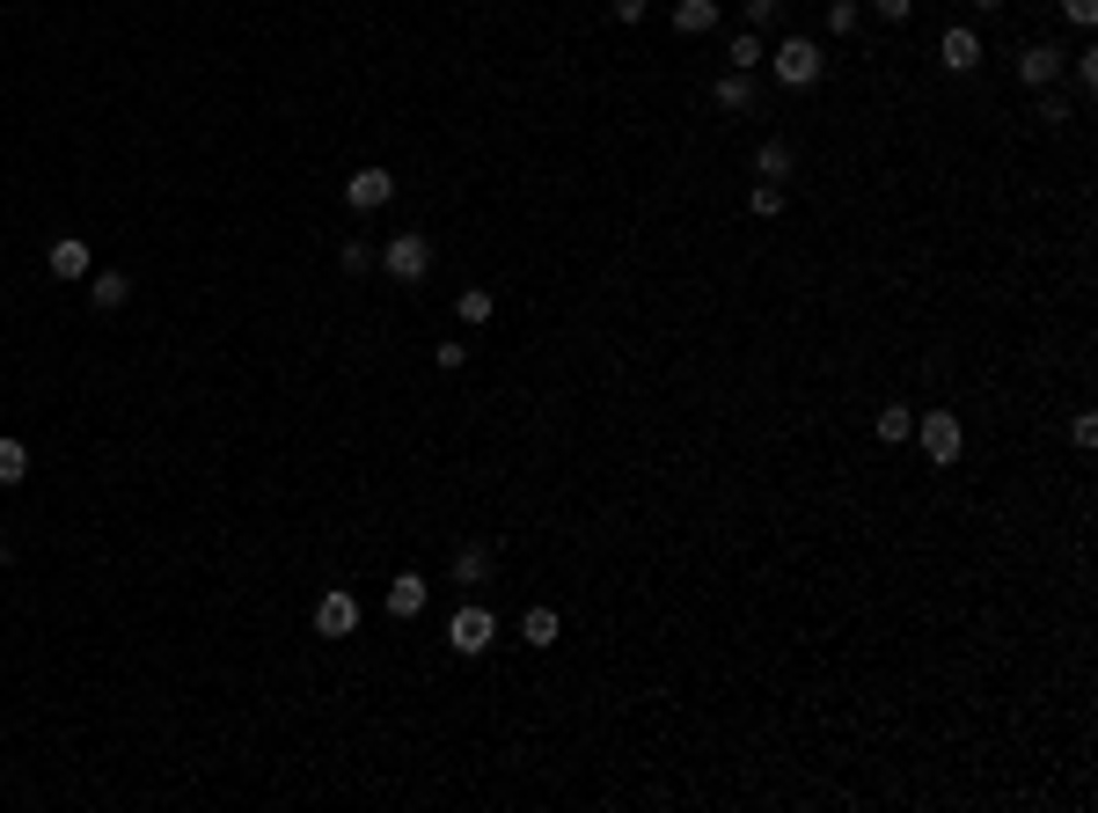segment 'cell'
<instances>
[{
	"mask_svg": "<svg viewBox=\"0 0 1098 813\" xmlns=\"http://www.w3.org/2000/svg\"><path fill=\"white\" fill-rule=\"evenodd\" d=\"M916 440H923V455H930L937 469L959 462V419H952V411H930V419H916Z\"/></svg>",
	"mask_w": 1098,
	"mask_h": 813,
	"instance_id": "4",
	"label": "cell"
},
{
	"mask_svg": "<svg viewBox=\"0 0 1098 813\" xmlns=\"http://www.w3.org/2000/svg\"><path fill=\"white\" fill-rule=\"evenodd\" d=\"M710 103H718V110H755V81H747V74H725L718 89H710Z\"/></svg>",
	"mask_w": 1098,
	"mask_h": 813,
	"instance_id": "13",
	"label": "cell"
},
{
	"mask_svg": "<svg viewBox=\"0 0 1098 813\" xmlns=\"http://www.w3.org/2000/svg\"><path fill=\"white\" fill-rule=\"evenodd\" d=\"M777 81L783 89H813V81H820V45H813V37H783L777 45Z\"/></svg>",
	"mask_w": 1098,
	"mask_h": 813,
	"instance_id": "3",
	"label": "cell"
},
{
	"mask_svg": "<svg viewBox=\"0 0 1098 813\" xmlns=\"http://www.w3.org/2000/svg\"><path fill=\"white\" fill-rule=\"evenodd\" d=\"M344 271H352V279H359V271H374V249H366V243H344Z\"/></svg>",
	"mask_w": 1098,
	"mask_h": 813,
	"instance_id": "23",
	"label": "cell"
},
{
	"mask_svg": "<svg viewBox=\"0 0 1098 813\" xmlns=\"http://www.w3.org/2000/svg\"><path fill=\"white\" fill-rule=\"evenodd\" d=\"M710 23H718V0H682V8H674V30H682V37H704Z\"/></svg>",
	"mask_w": 1098,
	"mask_h": 813,
	"instance_id": "14",
	"label": "cell"
},
{
	"mask_svg": "<svg viewBox=\"0 0 1098 813\" xmlns=\"http://www.w3.org/2000/svg\"><path fill=\"white\" fill-rule=\"evenodd\" d=\"M491 638H498V616H491V609H476V601H469V609H454V623H447V645H454L462 660L491 652Z\"/></svg>",
	"mask_w": 1098,
	"mask_h": 813,
	"instance_id": "2",
	"label": "cell"
},
{
	"mask_svg": "<svg viewBox=\"0 0 1098 813\" xmlns=\"http://www.w3.org/2000/svg\"><path fill=\"white\" fill-rule=\"evenodd\" d=\"M1054 74H1062V51H1054V45H1025L1018 51V81H1025V89H1048Z\"/></svg>",
	"mask_w": 1098,
	"mask_h": 813,
	"instance_id": "8",
	"label": "cell"
},
{
	"mask_svg": "<svg viewBox=\"0 0 1098 813\" xmlns=\"http://www.w3.org/2000/svg\"><path fill=\"white\" fill-rule=\"evenodd\" d=\"M937 59H945V74H975V67H981V37H975V30H945Z\"/></svg>",
	"mask_w": 1098,
	"mask_h": 813,
	"instance_id": "7",
	"label": "cell"
},
{
	"mask_svg": "<svg viewBox=\"0 0 1098 813\" xmlns=\"http://www.w3.org/2000/svg\"><path fill=\"white\" fill-rule=\"evenodd\" d=\"M777 8H783V0H747V23H755V30H761V23H777Z\"/></svg>",
	"mask_w": 1098,
	"mask_h": 813,
	"instance_id": "26",
	"label": "cell"
},
{
	"mask_svg": "<svg viewBox=\"0 0 1098 813\" xmlns=\"http://www.w3.org/2000/svg\"><path fill=\"white\" fill-rule=\"evenodd\" d=\"M381 271H389L395 286H417V279L433 271V243H425V235H389V249H381Z\"/></svg>",
	"mask_w": 1098,
	"mask_h": 813,
	"instance_id": "1",
	"label": "cell"
},
{
	"mask_svg": "<svg viewBox=\"0 0 1098 813\" xmlns=\"http://www.w3.org/2000/svg\"><path fill=\"white\" fill-rule=\"evenodd\" d=\"M520 638L528 645H557V609H528V616H520Z\"/></svg>",
	"mask_w": 1098,
	"mask_h": 813,
	"instance_id": "19",
	"label": "cell"
},
{
	"mask_svg": "<svg viewBox=\"0 0 1098 813\" xmlns=\"http://www.w3.org/2000/svg\"><path fill=\"white\" fill-rule=\"evenodd\" d=\"M88 301L110 316V308H125V301H132V279H125V271H88Z\"/></svg>",
	"mask_w": 1098,
	"mask_h": 813,
	"instance_id": "11",
	"label": "cell"
},
{
	"mask_svg": "<svg viewBox=\"0 0 1098 813\" xmlns=\"http://www.w3.org/2000/svg\"><path fill=\"white\" fill-rule=\"evenodd\" d=\"M908 8H916V0H878V15H886V23H908Z\"/></svg>",
	"mask_w": 1098,
	"mask_h": 813,
	"instance_id": "28",
	"label": "cell"
},
{
	"mask_svg": "<svg viewBox=\"0 0 1098 813\" xmlns=\"http://www.w3.org/2000/svg\"><path fill=\"white\" fill-rule=\"evenodd\" d=\"M828 30H857V0H835V8H828Z\"/></svg>",
	"mask_w": 1098,
	"mask_h": 813,
	"instance_id": "25",
	"label": "cell"
},
{
	"mask_svg": "<svg viewBox=\"0 0 1098 813\" xmlns=\"http://www.w3.org/2000/svg\"><path fill=\"white\" fill-rule=\"evenodd\" d=\"M878 440H916V411H908V403H886V411H878Z\"/></svg>",
	"mask_w": 1098,
	"mask_h": 813,
	"instance_id": "17",
	"label": "cell"
},
{
	"mask_svg": "<svg viewBox=\"0 0 1098 813\" xmlns=\"http://www.w3.org/2000/svg\"><path fill=\"white\" fill-rule=\"evenodd\" d=\"M484 579H491V550H484V542L454 550V587H484Z\"/></svg>",
	"mask_w": 1098,
	"mask_h": 813,
	"instance_id": "12",
	"label": "cell"
},
{
	"mask_svg": "<svg viewBox=\"0 0 1098 813\" xmlns=\"http://www.w3.org/2000/svg\"><path fill=\"white\" fill-rule=\"evenodd\" d=\"M425 593H433V587H425L417 572H395V579H389V616H403V623H411L417 609H425Z\"/></svg>",
	"mask_w": 1098,
	"mask_h": 813,
	"instance_id": "10",
	"label": "cell"
},
{
	"mask_svg": "<svg viewBox=\"0 0 1098 813\" xmlns=\"http://www.w3.org/2000/svg\"><path fill=\"white\" fill-rule=\"evenodd\" d=\"M29 476V447L23 440H0V492H15Z\"/></svg>",
	"mask_w": 1098,
	"mask_h": 813,
	"instance_id": "16",
	"label": "cell"
},
{
	"mask_svg": "<svg viewBox=\"0 0 1098 813\" xmlns=\"http://www.w3.org/2000/svg\"><path fill=\"white\" fill-rule=\"evenodd\" d=\"M1076 89H1098V51H1076Z\"/></svg>",
	"mask_w": 1098,
	"mask_h": 813,
	"instance_id": "24",
	"label": "cell"
},
{
	"mask_svg": "<svg viewBox=\"0 0 1098 813\" xmlns=\"http://www.w3.org/2000/svg\"><path fill=\"white\" fill-rule=\"evenodd\" d=\"M725 59H732V74H755V67H761V37H755V30H740V37L725 45Z\"/></svg>",
	"mask_w": 1098,
	"mask_h": 813,
	"instance_id": "18",
	"label": "cell"
},
{
	"mask_svg": "<svg viewBox=\"0 0 1098 813\" xmlns=\"http://www.w3.org/2000/svg\"><path fill=\"white\" fill-rule=\"evenodd\" d=\"M1062 15H1070L1076 30H1091L1098 23V0H1062Z\"/></svg>",
	"mask_w": 1098,
	"mask_h": 813,
	"instance_id": "22",
	"label": "cell"
},
{
	"mask_svg": "<svg viewBox=\"0 0 1098 813\" xmlns=\"http://www.w3.org/2000/svg\"><path fill=\"white\" fill-rule=\"evenodd\" d=\"M975 8H989V15H996V8H1003V0H975Z\"/></svg>",
	"mask_w": 1098,
	"mask_h": 813,
	"instance_id": "29",
	"label": "cell"
},
{
	"mask_svg": "<svg viewBox=\"0 0 1098 813\" xmlns=\"http://www.w3.org/2000/svg\"><path fill=\"white\" fill-rule=\"evenodd\" d=\"M755 176H761V184H783V176H791V148H783V140H761Z\"/></svg>",
	"mask_w": 1098,
	"mask_h": 813,
	"instance_id": "15",
	"label": "cell"
},
{
	"mask_svg": "<svg viewBox=\"0 0 1098 813\" xmlns=\"http://www.w3.org/2000/svg\"><path fill=\"white\" fill-rule=\"evenodd\" d=\"M389 198H395V176H389V169H359V176H344V205H352V213H381Z\"/></svg>",
	"mask_w": 1098,
	"mask_h": 813,
	"instance_id": "5",
	"label": "cell"
},
{
	"mask_svg": "<svg viewBox=\"0 0 1098 813\" xmlns=\"http://www.w3.org/2000/svg\"><path fill=\"white\" fill-rule=\"evenodd\" d=\"M352 631H359V601H352L344 587H330L316 601V638H352Z\"/></svg>",
	"mask_w": 1098,
	"mask_h": 813,
	"instance_id": "6",
	"label": "cell"
},
{
	"mask_svg": "<svg viewBox=\"0 0 1098 813\" xmlns=\"http://www.w3.org/2000/svg\"><path fill=\"white\" fill-rule=\"evenodd\" d=\"M747 213H755V221H777L783 213V184H755V191H747Z\"/></svg>",
	"mask_w": 1098,
	"mask_h": 813,
	"instance_id": "20",
	"label": "cell"
},
{
	"mask_svg": "<svg viewBox=\"0 0 1098 813\" xmlns=\"http://www.w3.org/2000/svg\"><path fill=\"white\" fill-rule=\"evenodd\" d=\"M615 23H645V0H615Z\"/></svg>",
	"mask_w": 1098,
	"mask_h": 813,
	"instance_id": "27",
	"label": "cell"
},
{
	"mask_svg": "<svg viewBox=\"0 0 1098 813\" xmlns=\"http://www.w3.org/2000/svg\"><path fill=\"white\" fill-rule=\"evenodd\" d=\"M491 308H498V301H491L484 286H469V294L454 301V316H462V322H491Z\"/></svg>",
	"mask_w": 1098,
	"mask_h": 813,
	"instance_id": "21",
	"label": "cell"
},
{
	"mask_svg": "<svg viewBox=\"0 0 1098 813\" xmlns=\"http://www.w3.org/2000/svg\"><path fill=\"white\" fill-rule=\"evenodd\" d=\"M45 264H51V279H88V243H81V235H59Z\"/></svg>",
	"mask_w": 1098,
	"mask_h": 813,
	"instance_id": "9",
	"label": "cell"
}]
</instances>
